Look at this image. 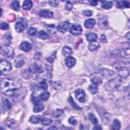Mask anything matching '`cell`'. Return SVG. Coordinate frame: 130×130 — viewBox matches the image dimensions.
Wrapping results in <instances>:
<instances>
[{
  "instance_id": "cell-52",
  "label": "cell",
  "mask_w": 130,
  "mask_h": 130,
  "mask_svg": "<svg viewBox=\"0 0 130 130\" xmlns=\"http://www.w3.org/2000/svg\"><path fill=\"white\" fill-rule=\"evenodd\" d=\"M51 128H53V129H57V128L56 127H50L49 129H51Z\"/></svg>"
},
{
  "instance_id": "cell-9",
  "label": "cell",
  "mask_w": 130,
  "mask_h": 130,
  "mask_svg": "<svg viewBox=\"0 0 130 130\" xmlns=\"http://www.w3.org/2000/svg\"><path fill=\"white\" fill-rule=\"evenodd\" d=\"M26 61V57L23 55H18L15 59L14 65L17 68H21L25 64Z\"/></svg>"
},
{
  "instance_id": "cell-15",
  "label": "cell",
  "mask_w": 130,
  "mask_h": 130,
  "mask_svg": "<svg viewBox=\"0 0 130 130\" xmlns=\"http://www.w3.org/2000/svg\"><path fill=\"white\" fill-rule=\"evenodd\" d=\"M19 48L21 50L25 52H28L31 49V44L27 41H24L22 42Z\"/></svg>"
},
{
  "instance_id": "cell-22",
  "label": "cell",
  "mask_w": 130,
  "mask_h": 130,
  "mask_svg": "<svg viewBox=\"0 0 130 130\" xmlns=\"http://www.w3.org/2000/svg\"><path fill=\"white\" fill-rule=\"evenodd\" d=\"M95 24V21L94 19H89L86 20L84 22V26L87 28H92Z\"/></svg>"
},
{
  "instance_id": "cell-40",
  "label": "cell",
  "mask_w": 130,
  "mask_h": 130,
  "mask_svg": "<svg viewBox=\"0 0 130 130\" xmlns=\"http://www.w3.org/2000/svg\"><path fill=\"white\" fill-rule=\"evenodd\" d=\"M37 30L34 27H29L27 30V34L29 36H35L37 34Z\"/></svg>"
},
{
  "instance_id": "cell-25",
  "label": "cell",
  "mask_w": 130,
  "mask_h": 130,
  "mask_svg": "<svg viewBox=\"0 0 130 130\" xmlns=\"http://www.w3.org/2000/svg\"><path fill=\"white\" fill-rule=\"evenodd\" d=\"M62 54L65 57H68L70 55L72 54V50L71 47L66 46L63 47L62 49Z\"/></svg>"
},
{
  "instance_id": "cell-41",
  "label": "cell",
  "mask_w": 130,
  "mask_h": 130,
  "mask_svg": "<svg viewBox=\"0 0 130 130\" xmlns=\"http://www.w3.org/2000/svg\"><path fill=\"white\" fill-rule=\"evenodd\" d=\"M69 122L72 125L76 126L78 123V121L74 117H71L69 119Z\"/></svg>"
},
{
  "instance_id": "cell-28",
  "label": "cell",
  "mask_w": 130,
  "mask_h": 130,
  "mask_svg": "<svg viewBox=\"0 0 130 130\" xmlns=\"http://www.w3.org/2000/svg\"><path fill=\"white\" fill-rule=\"evenodd\" d=\"M86 38L88 41L92 42L96 41L98 38V36L95 33L91 32L86 35Z\"/></svg>"
},
{
  "instance_id": "cell-51",
  "label": "cell",
  "mask_w": 130,
  "mask_h": 130,
  "mask_svg": "<svg viewBox=\"0 0 130 130\" xmlns=\"http://www.w3.org/2000/svg\"><path fill=\"white\" fill-rule=\"evenodd\" d=\"M93 129H102V127H101L100 125H95V126L93 128Z\"/></svg>"
},
{
  "instance_id": "cell-42",
  "label": "cell",
  "mask_w": 130,
  "mask_h": 130,
  "mask_svg": "<svg viewBox=\"0 0 130 130\" xmlns=\"http://www.w3.org/2000/svg\"><path fill=\"white\" fill-rule=\"evenodd\" d=\"M55 58H56V53L54 52V53L51 54L50 56L47 58V60L49 62H53V61L55 59Z\"/></svg>"
},
{
  "instance_id": "cell-8",
  "label": "cell",
  "mask_w": 130,
  "mask_h": 130,
  "mask_svg": "<svg viewBox=\"0 0 130 130\" xmlns=\"http://www.w3.org/2000/svg\"><path fill=\"white\" fill-rule=\"evenodd\" d=\"M32 99L34 103L35 104V106L34 107V112L38 113L43 111L44 109V105L43 103H42L38 98L34 97Z\"/></svg>"
},
{
  "instance_id": "cell-18",
  "label": "cell",
  "mask_w": 130,
  "mask_h": 130,
  "mask_svg": "<svg viewBox=\"0 0 130 130\" xmlns=\"http://www.w3.org/2000/svg\"><path fill=\"white\" fill-rule=\"evenodd\" d=\"M99 26L102 29H106L108 27V22L107 17H103L99 19Z\"/></svg>"
},
{
  "instance_id": "cell-43",
  "label": "cell",
  "mask_w": 130,
  "mask_h": 130,
  "mask_svg": "<svg viewBox=\"0 0 130 130\" xmlns=\"http://www.w3.org/2000/svg\"><path fill=\"white\" fill-rule=\"evenodd\" d=\"M48 3L51 6L53 7H57L59 5V2L57 1H49Z\"/></svg>"
},
{
  "instance_id": "cell-48",
  "label": "cell",
  "mask_w": 130,
  "mask_h": 130,
  "mask_svg": "<svg viewBox=\"0 0 130 130\" xmlns=\"http://www.w3.org/2000/svg\"><path fill=\"white\" fill-rule=\"evenodd\" d=\"M83 14L84 15H85V16H90L92 15V12L91 11H89V10H86V11H84V12H83Z\"/></svg>"
},
{
  "instance_id": "cell-44",
  "label": "cell",
  "mask_w": 130,
  "mask_h": 130,
  "mask_svg": "<svg viewBox=\"0 0 130 130\" xmlns=\"http://www.w3.org/2000/svg\"><path fill=\"white\" fill-rule=\"evenodd\" d=\"M9 27V24L6 22H2L0 24V28L2 29L6 30V29H8Z\"/></svg>"
},
{
  "instance_id": "cell-20",
  "label": "cell",
  "mask_w": 130,
  "mask_h": 130,
  "mask_svg": "<svg viewBox=\"0 0 130 130\" xmlns=\"http://www.w3.org/2000/svg\"><path fill=\"white\" fill-rule=\"evenodd\" d=\"M116 7L117 8H128L129 7V3L126 1H117L116 2Z\"/></svg>"
},
{
  "instance_id": "cell-36",
  "label": "cell",
  "mask_w": 130,
  "mask_h": 130,
  "mask_svg": "<svg viewBox=\"0 0 130 130\" xmlns=\"http://www.w3.org/2000/svg\"><path fill=\"white\" fill-rule=\"evenodd\" d=\"M89 119L93 124H97L98 123V120L97 118L92 113H90L89 114Z\"/></svg>"
},
{
  "instance_id": "cell-7",
  "label": "cell",
  "mask_w": 130,
  "mask_h": 130,
  "mask_svg": "<svg viewBox=\"0 0 130 130\" xmlns=\"http://www.w3.org/2000/svg\"><path fill=\"white\" fill-rule=\"evenodd\" d=\"M28 70L32 73H41L43 72V68L42 65L36 62H31L28 68Z\"/></svg>"
},
{
  "instance_id": "cell-12",
  "label": "cell",
  "mask_w": 130,
  "mask_h": 130,
  "mask_svg": "<svg viewBox=\"0 0 130 130\" xmlns=\"http://www.w3.org/2000/svg\"><path fill=\"white\" fill-rule=\"evenodd\" d=\"M82 31V28L79 24H74L73 25L70 29V32L73 35L78 36L81 34Z\"/></svg>"
},
{
  "instance_id": "cell-10",
  "label": "cell",
  "mask_w": 130,
  "mask_h": 130,
  "mask_svg": "<svg viewBox=\"0 0 130 130\" xmlns=\"http://www.w3.org/2000/svg\"><path fill=\"white\" fill-rule=\"evenodd\" d=\"M75 96L76 99L80 102L83 103L85 101V93L83 89L78 88L75 91Z\"/></svg>"
},
{
  "instance_id": "cell-24",
  "label": "cell",
  "mask_w": 130,
  "mask_h": 130,
  "mask_svg": "<svg viewBox=\"0 0 130 130\" xmlns=\"http://www.w3.org/2000/svg\"><path fill=\"white\" fill-rule=\"evenodd\" d=\"M32 5H33V3L31 1L26 0L23 2L22 7L24 10H29L32 7Z\"/></svg>"
},
{
  "instance_id": "cell-38",
  "label": "cell",
  "mask_w": 130,
  "mask_h": 130,
  "mask_svg": "<svg viewBox=\"0 0 130 130\" xmlns=\"http://www.w3.org/2000/svg\"><path fill=\"white\" fill-rule=\"evenodd\" d=\"M50 96V93L48 92H44L40 95V98L43 101H46Z\"/></svg>"
},
{
  "instance_id": "cell-33",
  "label": "cell",
  "mask_w": 130,
  "mask_h": 130,
  "mask_svg": "<svg viewBox=\"0 0 130 130\" xmlns=\"http://www.w3.org/2000/svg\"><path fill=\"white\" fill-rule=\"evenodd\" d=\"M41 122L44 125H49L52 123V120L47 117H43L41 119Z\"/></svg>"
},
{
  "instance_id": "cell-17",
  "label": "cell",
  "mask_w": 130,
  "mask_h": 130,
  "mask_svg": "<svg viewBox=\"0 0 130 130\" xmlns=\"http://www.w3.org/2000/svg\"><path fill=\"white\" fill-rule=\"evenodd\" d=\"M39 15L40 16L42 17L51 18L53 16V13L49 10H42L39 11Z\"/></svg>"
},
{
  "instance_id": "cell-29",
  "label": "cell",
  "mask_w": 130,
  "mask_h": 130,
  "mask_svg": "<svg viewBox=\"0 0 130 130\" xmlns=\"http://www.w3.org/2000/svg\"><path fill=\"white\" fill-rule=\"evenodd\" d=\"M38 37L42 40H46L49 38V34L44 30H40L38 34Z\"/></svg>"
},
{
  "instance_id": "cell-3",
  "label": "cell",
  "mask_w": 130,
  "mask_h": 130,
  "mask_svg": "<svg viewBox=\"0 0 130 130\" xmlns=\"http://www.w3.org/2000/svg\"><path fill=\"white\" fill-rule=\"evenodd\" d=\"M1 52L3 55L7 57L13 58L14 55V49L8 45H4L1 46Z\"/></svg>"
},
{
  "instance_id": "cell-30",
  "label": "cell",
  "mask_w": 130,
  "mask_h": 130,
  "mask_svg": "<svg viewBox=\"0 0 130 130\" xmlns=\"http://www.w3.org/2000/svg\"><path fill=\"white\" fill-rule=\"evenodd\" d=\"M11 7L13 9L16 11H19L20 9V6L19 3L17 1H13L11 4Z\"/></svg>"
},
{
  "instance_id": "cell-13",
  "label": "cell",
  "mask_w": 130,
  "mask_h": 130,
  "mask_svg": "<svg viewBox=\"0 0 130 130\" xmlns=\"http://www.w3.org/2000/svg\"><path fill=\"white\" fill-rule=\"evenodd\" d=\"M70 25V23L68 21L62 22L57 26V29L61 32H64L69 29Z\"/></svg>"
},
{
  "instance_id": "cell-23",
  "label": "cell",
  "mask_w": 130,
  "mask_h": 130,
  "mask_svg": "<svg viewBox=\"0 0 130 130\" xmlns=\"http://www.w3.org/2000/svg\"><path fill=\"white\" fill-rule=\"evenodd\" d=\"M6 125L10 128L14 129L18 126V124L16 120L11 119L7 121V122H6Z\"/></svg>"
},
{
  "instance_id": "cell-39",
  "label": "cell",
  "mask_w": 130,
  "mask_h": 130,
  "mask_svg": "<svg viewBox=\"0 0 130 130\" xmlns=\"http://www.w3.org/2000/svg\"><path fill=\"white\" fill-rule=\"evenodd\" d=\"M68 101H69V103H70V104L71 105V106H72L74 108H75V109H77V110H80V109H81L80 107H79L75 103V102H74V100L73 99V98H72V96H70V97H69V98L68 99Z\"/></svg>"
},
{
  "instance_id": "cell-16",
  "label": "cell",
  "mask_w": 130,
  "mask_h": 130,
  "mask_svg": "<svg viewBox=\"0 0 130 130\" xmlns=\"http://www.w3.org/2000/svg\"><path fill=\"white\" fill-rule=\"evenodd\" d=\"M2 102L3 108L5 110H8L11 108V103L10 100L6 97H3L2 98Z\"/></svg>"
},
{
  "instance_id": "cell-2",
  "label": "cell",
  "mask_w": 130,
  "mask_h": 130,
  "mask_svg": "<svg viewBox=\"0 0 130 130\" xmlns=\"http://www.w3.org/2000/svg\"><path fill=\"white\" fill-rule=\"evenodd\" d=\"M123 83L122 78L117 77L109 81L105 84V88L109 91H112L117 89Z\"/></svg>"
},
{
  "instance_id": "cell-14",
  "label": "cell",
  "mask_w": 130,
  "mask_h": 130,
  "mask_svg": "<svg viewBox=\"0 0 130 130\" xmlns=\"http://www.w3.org/2000/svg\"><path fill=\"white\" fill-rule=\"evenodd\" d=\"M100 74L105 78H109L114 75V72L107 69H101L100 70Z\"/></svg>"
},
{
  "instance_id": "cell-37",
  "label": "cell",
  "mask_w": 130,
  "mask_h": 130,
  "mask_svg": "<svg viewBox=\"0 0 130 130\" xmlns=\"http://www.w3.org/2000/svg\"><path fill=\"white\" fill-rule=\"evenodd\" d=\"M90 81L94 84L97 85L101 84L102 82V79L100 77H95L91 79Z\"/></svg>"
},
{
  "instance_id": "cell-19",
  "label": "cell",
  "mask_w": 130,
  "mask_h": 130,
  "mask_svg": "<svg viewBox=\"0 0 130 130\" xmlns=\"http://www.w3.org/2000/svg\"><path fill=\"white\" fill-rule=\"evenodd\" d=\"M76 60L75 58L69 56L67 57V58H66L65 62H66V65L68 67L72 68L75 66V64L76 63Z\"/></svg>"
},
{
  "instance_id": "cell-34",
  "label": "cell",
  "mask_w": 130,
  "mask_h": 130,
  "mask_svg": "<svg viewBox=\"0 0 130 130\" xmlns=\"http://www.w3.org/2000/svg\"><path fill=\"white\" fill-rule=\"evenodd\" d=\"M120 128V123L118 119H115L113 121V124L112 125V129H119Z\"/></svg>"
},
{
  "instance_id": "cell-11",
  "label": "cell",
  "mask_w": 130,
  "mask_h": 130,
  "mask_svg": "<svg viewBox=\"0 0 130 130\" xmlns=\"http://www.w3.org/2000/svg\"><path fill=\"white\" fill-rule=\"evenodd\" d=\"M116 71L118 75L121 77L123 78H126L129 76V70L127 68L120 67L116 68Z\"/></svg>"
},
{
  "instance_id": "cell-6",
  "label": "cell",
  "mask_w": 130,
  "mask_h": 130,
  "mask_svg": "<svg viewBox=\"0 0 130 130\" xmlns=\"http://www.w3.org/2000/svg\"><path fill=\"white\" fill-rule=\"evenodd\" d=\"M129 54V49L124 50H116L114 51H111L109 53V56L111 57H120Z\"/></svg>"
},
{
  "instance_id": "cell-4",
  "label": "cell",
  "mask_w": 130,
  "mask_h": 130,
  "mask_svg": "<svg viewBox=\"0 0 130 130\" xmlns=\"http://www.w3.org/2000/svg\"><path fill=\"white\" fill-rule=\"evenodd\" d=\"M12 70V66L11 63L6 59H2L0 63L1 74H5L10 72Z\"/></svg>"
},
{
  "instance_id": "cell-26",
  "label": "cell",
  "mask_w": 130,
  "mask_h": 130,
  "mask_svg": "<svg viewBox=\"0 0 130 130\" xmlns=\"http://www.w3.org/2000/svg\"><path fill=\"white\" fill-rule=\"evenodd\" d=\"M101 3V7L105 9H109L112 7V3L111 1H102Z\"/></svg>"
},
{
  "instance_id": "cell-31",
  "label": "cell",
  "mask_w": 130,
  "mask_h": 130,
  "mask_svg": "<svg viewBox=\"0 0 130 130\" xmlns=\"http://www.w3.org/2000/svg\"><path fill=\"white\" fill-rule=\"evenodd\" d=\"M47 31L50 32V34H54L56 32L57 28H56L54 24H49L46 28Z\"/></svg>"
},
{
  "instance_id": "cell-21",
  "label": "cell",
  "mask_w": 130,
  "mask_h": 130,
  "mask_svg": "<svg viewBox=\"0 0 130 130\" xmlns=\"http://www.w3.org/2000/svg\"><path fill=\"white\" fill-rule=\"evenodd\" d=\"M100 47V45L98 42L94 41L90 42L88 46V48L91 51H95L99 49Z\"/></svg>"
},
{
  "instance_id": "cell-46",
  "label": "cell",
  "mask_w": 130,
  "mask_h": 130,
  "mask_svg": "<svg viewBox=\"0 0 130 130\" xmlns=\"http://www.w3.org/2000/svg\"><path fill=\"white\" fill-rule=\"evenodd\" d=\"M72 7H73V5H72V4L71 3L70 1H68L67 2V4L65 6V8L67 10H71L72 9Z\"/></svg>"
},
{
  "instance_id": "cell-49",
  "label": "cell",
  "mask_w": 130,
  "mask_h": 130,
  "mask_svg": "<svg viewBox=\"0 0 130 130\" xmlns=\"http://www.w3.org/2000/svg\"><path fill=\"white\" fill-rule=\"evenodd\" d=\"M100 41L102 42H103V43L106 42L107 39H106V36L105 35H101V38H100Z\"/></svg>"
},
{
  "instance_id": "cell-47",
  "label": "cell",
  "mask_w": 130,
  "mask_h": 130,
  "mask_svg": "<svg viewBox=\"0 0 130 130\" xmlns=\"http://www.w3.org/2000/svg\"><path fill=\"white\" fill-rule=\"evenodd\" d=\"M62 114V111L58 110L56 111H55V112H54V113L53 114V116L55 117H58L61 116Z\"/></svg>"
},
{
  "instance_id": "cell-35",
  "label": "cell",
  "mask_w": 130,
  "mask_h": 130,
  "mask_svg": "<svg viewBox=\"0 0 130 130\" xmlns=\"http://www.w3.org/2000/svg\"><path fill=\"white\" fill-rule=\"evenodd\" d=\"M98 87L95 84H91L88 87V90L92 94H95L98 92Z\"/></svg>"
},
{
  "instance_id": "cell-5",
  "label": "cell",
  "mask_w": 130,
  "mask_h": 130,
  "mask_svg": "<svg viewBox=\"0 0 130 130\" xmlns=\"http://www.w3.org/2000/svg\"><path fill=\"white\" fill-rule=\"evenodd\" d=\"M27 21L24 18H20L15 25V28L17 32H21L27 27Z\"/></svg>"
},
{
  "instance_id": "cell-32",
  "label": "cell",
  "mask_w": 130,
  "mask_h": 130,
  "mask_svg": "<svg viewBox=\"0 0 130 130\" xmlns=\"http://www.w3.org/2000/svg\"><path fill=\"white\" fill-rule=\"evenodd\" d=\"M38 87L40 89H41L42 90H46L48 88V85L47 84V83L44 81H41L40 82H39L38 84Z\"/></svg>"
},
{
  "instance_id": "cell-27",
  "label": "cell",
  "mask_w": 130,
  "mask_h": 130,
  "mask_svg": "<svg viewBox=\"0 0 130 130\" xmlns=\"http://www.w3.org/2000/svg\"><path fill=\"white\" fill-rule=\"evenodd\" d=\"M41 119V117L40 115H33L30 117L29 122L33 124H38Z\"/></svg>"
},
{
  "instance_id": "cell-1",
  "label": "cell",
  "mask_w": 130,
  "mask_h": 130,
  "mask_svg": "<svg viewBox=\"0 0 130 130\" xmlns=\"http://www.w3.org/2000/svg\"><path fill=\"white\" fill-rule=\"evenodd\" d=\"M22 86L21 81L15 77L6 78L1 80V90L5 94L13 96Z\"/></svg>"
},
{
  "instance_id": "cell-45",
  "label": "cell",
  "mask_w": 130,
  "mask_h": 130,
  "mask_svg": "<svg viewBox=\"0 0 130 130\" xmlns=\"http://www.w3.org/2000/svg\"><path fill=\"white\" fill-rule=\"evenodd\" d=\"M4 38L5 39L6 41H7L8 43V41L10 42V40L11 39V34L9 32H8L7 33H6L4 36Z\"/></svg>"
},
{
  "instance_id": "cell-50",
  "label": "cell",
  "mask_w": 130,
  "mask_h": 130,
  "mask_svg": "<svg viewBox=\"0 0 130 130\" xmlns=\"http://www.w3.org/2000/svg\"><path fill=\"white\" fill-rule=\"evenodd\" d=\"M89 2L92 6H96L98 4V1H89Z\"/></svg>"
}]
</instances>
